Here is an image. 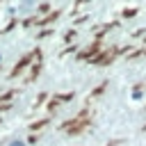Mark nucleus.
I'll use <instances>...</instances> for the list:
<instances>
[{
    "instance_id": "nucleus-1",
    "label": "nucleus",
    "mask_w": 146,
    "mask_h": 146,
    "mask_svg": "<svg viewBox=\"0 0 146 146\" xmlns=\"http://www.w3.org/2000/svg\"><path fill=\"white\" fill-rule=\"evenodd\" d=\"M9 146H25V141H21V139H16V141H11Z\"/></svg>"
}]
</instances>
